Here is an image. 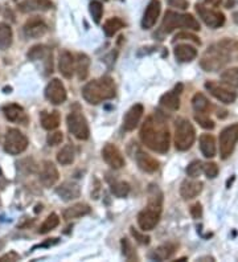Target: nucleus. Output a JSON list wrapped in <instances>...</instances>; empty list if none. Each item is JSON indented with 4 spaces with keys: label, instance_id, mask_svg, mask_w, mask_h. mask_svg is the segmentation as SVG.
<instances>
[{
    "label": "nucleus",
    "instance_id": "1",
    "mask_svg": "<svg viewBox=\"0 0 238 262\" xmlns=\"http://www.w3.org/2000/svg\"><path fill=\"white\" fill-rule=\"evenodd\" d=\"M140 139L146 147L159 154H165L169 150L171 135L168 126L160 113L147 117L140 128Z\"/></svg>",
    "mask_w": 238,
    "mask_h": 262
},
{
    "label": "nucleus",
    "instance_id": "2",
    "mask_svg": "<svg viewBox=\"0 0 238 262\" xmlns=\"http://www.w3.org/2000/svg\"><path fill=\"white\" fill-rule=\"evenodd\" d=\"M232 61H238V40L222 38L204 52L200 67L205 72H217Z\"/></svg>",
    "mask_w": 238,
    "mask_h": 262
},
{
    "label": "nucleus",
    "instance_id": "3",
    "mask_svg": "<svg viewBox=\"0 0 238 262\" xmlns=\"http://www.w3.org/2000/svg\"><path fill=\"white\" fill-rule=\"evenodd\" d=\"M163 211V192L158 186L148 189V204L138 214V225L143 232L153 230L160 221Z\"/></svg>",
    "mask_w": 238,
    "mask_h": 262
},
{
    "label": "nucleus",
    "instance_id": "4",
    "mask_svg": "<svg viewBox=\"0 0 238 262\" xmlns=\"http://www.w3.org/2000/svg\"><path fill=\"white\" fill-rule=\"evenodd\" d=\"M117 88L111 77H101L88 82L82 89V97L90 105H99L103 101L114 98Z\"/></svg>",
    "mask_w": 238,
    "mask_h": 262
},
{
    "label": "nucleus",
    "instance_id": "5",
    "mask_svg": "<svg viewBox=\"0 0 238 262\" xmlns=\"http://www.w3.org/2000/svg\"><path fill=\"white\" fill-rule=\"evenodd\" d=\"M176 28H185L188 31H200V23L190 13H179L175 11H167L163 17L162 31L171 33Z\"/></svg>",
    "mask_w": 238,
    "mask_h": 262
},
{
    "label": "nucleus",
    "instance_id": "6",
    "mask_svg": "<svg viewBox=\"0 0 238 262\" xmlns=\"http://www.w3.org/2000/svg\"><path fill=\"white\" fill-rule=\"evenodd\" d=\"M196 139V130L193 125L185 118H178L175 122V147L179 151L189 150Z\"/></svg>",
    "mask_w": 238,
    "mask_h": 262
},
{
    "label": "nucleus",
    "instance_id": "7",
    "mask_svg": "<svg viewBox=\"0 0 238 262\" xmlns=\"http://www.w3.org/2000/svg\"><path fill=\"white\" fill-rule=\"evenodd\" d=\"M68 130L73 137H76L79 141H86L90 137V128L88 125L85 115L81 112H72L69 113L67 118Z\"/></svg>",
    "mask_w": 238,
    "mask_h": 262
},
{
    "label": "nucleus",
    "instance_id": "8",
    "mask_svg": "<svg viewBox=\"0 0 238 262\" xmlns=\"http://www.w3.org/2000/svg\"><path fill=\"white\" fill-rule=\"evenodd\" d=\"M238 143V123L228 126L220 134V155L221 159L226 160L232 157Z\"/></svg>",
    "mask_w": 238,
    "mask_h": 262
},
{
    "label": "nucleus",
    "instance_id": "9",
    "mask_svg": "<svg viewBox=\"0 0 238 262\" xmlns=\"http://www.w3.org/2000/svg\"><path fill=\"white\" fill-rule=\"evenodd\" d=\"M28 147V138L17 128H10L4 138V151L10 155H19Z\"/></svg>",
    "mask_w": 238,
    "mask_h": 262
},
{
    "label": "nucleus",
    "instance_id": "10",
    "mask_svg": "<svg viewBox=\"0 0 238 262\" xmlns=\"http://www.w3.org/2000/svg\"><path fill=\"white\" fill-rule=\"evenodd\" d=\"M196 12L197 15L200 16V19L203 20L204 24L206 27H209L212 29H217L220 27H222L225 24V15L220 11L212 10V8H208L204 4H199L197 3L196 6Z\"/></svg>",
    "mask_w": 238,
    "mask_h": 262
},
{
    "label": "nucleus",
    "instance_id": "11",
    "mask_svg": "<svg viewBox=\"0 0 238 262\" xmlns=\"http://www.w3.org/2000/svg\"><path fill=\"white\" fill-rule=\"evenodd\" d=\"M205 89L212 94L216 99H219L220 102L230 105V103L235 102L237 99V93L230 88L221 85V83L216 82V81H206L205 82Z\"/></svg>",
    "mask_w": 238,
    "mask_h": 262
},
{
    "label": "nucleus",
    "instance_id": "12",
    "mask_svg": "<svg viewBox=\"0 0 238 262\" xmlns=\"http://www.w3.org/2000/svg\"><path fill=\"white\" fill-rule=\"evenodd\" d=\"M45 97L53 105H61L67 101V89L58 78H53L45 88Z\"/></svg>",
    "mask_w": 238,
    "mask_h": 262
},
{
    "label": "nucleus",
    "instance_id": "13",
    "mask_svg": "<svg viewBox=\"0 0 238 262\" xmlns=\"http://www.w3.org/2000/svg\"><path fill=\"white\" fill-rule=\"evenodd\" d=\"M29 60L32 61H38L41 60L44 61V67H45V72L47 74L52 73V69H53V60H52V51L48 48L47 45H35V47H32L31 49L27 53Z\"/></svg>",
    "mask_w": 238,
    "mask_h": 262
},
{
    "label": "nucleus",
    "instance_id": "14",
    "mask_svg": "<svg viewBox=\"0 0 238 262\" xmlns=\"http://www.w3.org/2000/svg\"><path fill=\"white\" fill-rule=\"evenodd\" d=\"M23 32L28 38H40L48 32V26L41 17L33 16L27 20L23 27Z\"/></svg>",
    "mask_w": 238,
    "mask_h": 262
},
{
    "label": "nucleus",
    "instance_id": "15",
    "mask_svg": "<svg viewBox=\"0 0 238 262\" xmlns=\"http://www.w3.org/2000/svg\"><path fill=\"white\" fill-rule=\"evenodd\" d=\"M102 158L105 160L107 166L114 169H121L124 166V159L119 148L114 144L107 143L105 147L102 148Z\"/></svg>",
    "mask_w": 238,
    "mask_h": 262
},
{
    "label": "nucleus",
    "instance_id": "16",
    "mask_svg": "<svg viewBox=\"0 0 238 262\" xmlns=\"http://www.w3.org/2000/svg\"><path fill=\"white\" fill-rule=\"evenodd\" d=\"M162 12V3L160 0H151L147 6L144 15L142 19V27L143 29H151L158 21L159 16Z\"/></svg>",
    "mask_w": 238,
    "mask_h": 262
},
{
    "label": "nucleus",
    "instance_id": "17",
    "mask_svg": "<svg viewBox=\"0 0 238 262\" xmlns=\"http://www.w3.org/2000/svg\"><path fill=\"white\" fill-rule=\"evenodd\" d=\"M53 8L52 0H23L17 4V10L23 13L47 12Z\"/></svg>",
    "mask_w": 238,
    "mask_h": 262
},
{
    "label": "nucleus",
    "instance_id": "18",
    "mask_svg": "<svg viewBox=\"0 0 238 262\" xmlns=\"http://www.w3.org/2000/svg\"><path fill=\"white\" fill-rule=\"evenodd\" d=\"M58 178H60V175H58L57 167L49 160H45L42 163L41 172H40V180H41L42 186L51 188L58 182Z\"/></svg>",
    "mask_w": 238,
    "mask_h": 262
},
{
    "label": "nucleus",
    "instance_id": "19",
    "mask_svg": "<svg viewBox=\"0 0 238 262\" xmlns=\"http://www.w3.org/2000/svg\"><path fill=\"white\" fill-rule=\"evenodd\" d=\"M204 184L199 180L185 179L180 186V195L184 200H192L203 192Z\"/></svg>",
    "mask_w": 238,
    "mask_h": 262
},
{
    "label": "nucleus",
    "instance_id": "20",
    "mask_svg": "<svg viewBox=\"0 0 238 262\" xmlns=\"http://www.w3.org/2000/svg\"><path fill=\"white\" fill-rule=\"evenodd\" d=\"M56 193L62 199L63 202H72L76 200L81 195V188L74 182H63L61 186L56 188Z\"/></svg>",
    "mask_w": 238,
    "mask_h": 262
},
{
    "label": "nucleus",
    "instance_id": "21",
    "mask_svg": "<svg viewBox=\"0 0 238 262\" xmlns=\"http://www.w3.org/2000/svg\"><path fill=\"white\" fill-rule=\"evenodd\" d=\"M143 113H144L143 105H140V103L134 105L133 107L126 113V115H124V119H123L124 130L126 131L135 130V127H137L138 123H139L140 119H142Z\"/></svg>",
    "mask_w": 238,
    "mask_h": 262
},
{
    "label": "nucleus",
    "instance_id": "22",
    "mask_svg": "<svg viewBox=\"0 0 238 262\" xmlns=\"http://www.w3.org/2000/svg\"><path fill=\"white\" fill-rule=\"evenodd\" d=\"M58 71L65 78H72L74 74V56L69 51H61L58 57Z\"/></svg>",
    "mask_w": 238,
    "mask_h": 262
},
{
    "label": "nucleus",
    "instance_id": "23",
    "mask_svg": "<svg viewBox=\"0 0 238 262\" xmlns=\"http://www.w3.org/2000/svg\"><path fill=\"white\" fill-rule=\"evenodd\" d=\"M178 248L179 244L174 243V241L165 243L163 245L155 248L153 252L149 253V258L154 259V261H164V259H168L176 253Z\"/></svg>",
    "mask_w": 238,
    "mask_h": 262
},
{
    "label": "nucleus",
    "instance_id": "24",
    "mask_svg": "<svg viewBox=\"0 0 238 262\" xmlns=\"http://www.w3.org/2000/svg\"><path fill=\"white\" fill-rule=\"evenodd\" d=\"M3 113L6 115V118L15 123H21V125H27L28 122V117H27L26 112L21 106L17 103H10L3 107Z\"/></svg>",
    "mask_w": 238,
    "mask_h": 262
},
{
    "label": "nucleus",
    "instance_id": "25",
    "mask_svg": "<svg viewBox=\"0 0 238 262\" xmlns=\"http://www.w3.org/2000/svg\"><path fill=\"white\" fill-rule=\"evenodd\" d=\"M135 159H137L138 167L142 169L143 172L154 173L159 169V162L155 159V158L151 157L149 154L143 152V151H139V152L137 154Z\"/></svg>",
    "mask_w": 238,
    "mask_h": 262
},
{
    "label": "nucleus",
    "instance_id": "26",
    "mask_svg": "<svg viewBox=\"0 0 238 262\" xmlns=\"http://www.w3.org/2000/svg\"><path fill=\"white\" fill-rule=\"evenodd\" d=\"M174 55L179 62H190L197 57V51L189 44H179L175 47Z\"/></svg>",
    "mask_w": 238,
    "mask_h": 262
},
{
    "label": "nucleus",
    "instance_id": "27",
    "mask_svg": "<svg viewBox=\"0 0 238 262\" xmlns=\"http://www.w3.org/2000/svg\"><path fill=\"white\" fill-rule=\"evenodd\" d=\"M90 58L86 53H78L74 60V72L77 73L79 81H85L89 76Z\"/></svg>",
    "mask_w": 238,
    "mask_h": 262
},
{
    "label": "nucleus",
    "instance_id": "28",
    "mask_svg": "<svg viewBox=\"0 0 238 262\" xmlns=\"http://www.w3.org/2000/svg\"><path fill=\"white\" fill-rule=\"evenodd\" d=\"M200 150L205 158H214L217 154L216 139L212 134H201L200 139Z\"/></svg>",
    "mask_w": 238,
    "mask_h": 262
},
{
    "label": "nucleus",
    "instance_id": "29",
    "mask_svg": "<svg viewBox=\"0 0 238 262\" xmlns=\"http://www.w3.org/2000/svg\"><path fill=\"white\" fill-rule=\"evenodd\" d=\"M90 212H92V208H90L89 205L85 204V203H77V204L67 208V209L62 212V216L65 220L69 221L74 220V219L82 217V216H86V214H89Z\"/></svg>",
    "mask_w": 238,
    "mask_h": 262
},
{
    "label": "nucleus",
    "instance_id": "30",
    "mask_svg": "<svg viewBox=\"0 0 238 262\" xmlns=\"http://www.w3.org/2000/svg\"><path fill=\"white\" fill-rule=\"evenodd\" d=\"M60 121L61 117L57 110H54V112L51 113L44 112L41 114V126L48 131L56 130L60 126Z\"/></svg>",
    "mask_w": 238,
    "mask_h": 262
},
{
    "label": "nucleus",
    "instance_id": "31",
    "mask_svg": "<svg viewBox=\"0 0 238 262\" xmlns=\"http://www.w3.org/2000/svg\"><path fill=\"white\" fill-rule=\"evenodd\" d=\"M76 159V150L72 144H65L57 152V162L61 166H69Z\"/></svg>",
    "mask_w": 238,
    "mask_h": 262
},
{
    "label": "nucleus",
    "instance_id": "32",
    "mask_svg": "<svg viewBox=\"0 0 238 262\" xmlns=\"http://www.w3.org/2000/svg\"><path fill=\"white\" fill-rule=\"evenodd\" d=\"M12 28L6 23H0V51H6L12 45Z\"/></svg>",
    "mask_w": 238,
    "mask_h": 262
},
{
    "label": "nucleus",
    "instance_id": "33",
    "mask_svg": "<svg viewBox=\"0 0 238 262\" xmlns=\"http://www.w3.org/2000/svg\"><path fill=\"white\" fill-rule=\"evenodd\" d=\"M160 105L165 109L172 110V112H176L180 107V98H179V94H176L172 90V92H167L165 94H163L162 98H160Z\"/></svg>",
    "mask_w": 238,
    "mask_h": 262
},
{
    "label": "nucleus",
    "instance_id": "34",
    "mask_svg": "<svg viewBox=\"0 0 238 262\" xmlns=\"http://www.w3.org/2000/svg\"><path fill=\"white\" fill-rule=\"evenodd\" d=\"M124 27L123 20L119 19V17H111V19L106 20L105 24H103V32L107 37H113L117 32H119L122 28Z\"/></svg>",
    "mask_w": 238,
    "mask_h": 262
},
{
    "label": "nucleus",
    "instance_id": "35",
    "mask_svg": "<svg viewBox=\"0 0 238 262\" xmlns=\"http://www.w3.org/2000/svg\"><path fill=\"white\" fill-rule=\"evenodd\" d=\"M110 189L113 195L119 199H123L126 196H128V193L131 191V187L128 183L123 182V180H115L114 183L110 184Z\"/></svg>",
    "mask_w": 238,
    "mask_h": 262
},
{
    "label": "nucleus",
    "instance_id": "36",
    "mask_svg": "<svg viewBox=\"0 0 238 262\" xmlns=\"http://www.w3.org/2000/svg\"><path fill=\"white\" fill-rule=\"evenodd\" d=\"M192 107L196 113H206L210 109L209 99L206 98L203 93H196L192 98Z\"/></svg>",
    "mask_w": 238,
    "mask_h": 262
},
{
    "label": "nucleus",
    "instance_id": "37",
    "mask_svg": "<svg viewBox=\"0 0 238 262\" xmlns=\"http://www.w3.org/2000/svg\"><path fill=\"white\" fill-rule=\"evenodd\" d=\"M222 82L229 88H238V68H229L221 73Z\"/></svg>",
    "mask_w": 238,
    "mask_h": 262
},
{
    "label": "nucleus",
    "instance_id": "38",
    "mask_svg": "<svg viewBox=\"0 0 238 262\" xmlns=\"http://www.w3.org/2000/svg\"><path fill=\"white\" fill-rule=\"evenodd\" d=\"M58 224H60V217H58L56 213H51L41 224V227H40V229H38V233L40 234L49 233V232L53 230L54 228H57Z\"/></svg>",
    "mask_w": 238,
    "mask_h": 262
},
{
    "label": "nucleus",
    "instance_id": "39",
    "mask_svg": "<svg viewBox=\"0 0 238 262\" xmlns=\"http://www.w3.org/2000/svg\"><path fill=\"white\" fill-rule=\"evenodd\" d=\"M121 246H122V253H123L124 258L127 261H139V257H138L137 252H135V248L133 246L131 241L128 238H122L121 240Z\"/></svg>",
    "mask_w": 238,
    "mask_h": 262
},
{
    "label": "nucleus",
    "instance_id": "40",
    "mask_svg": "<svg viewBox=\"0 0 238 262\" xmlns=\"http://www.w3.org/2000/svg\"><path fill=\"white\" fill-rule=\"evenodd\" d=\"M89 11L95 24H99L102 19V15H103V4L101 2H98V0H93L92 3L89 4Z\"/></svg>",
    "mask_w": 238,
    "mask_h": 262
},
{
    "label": "nucleus",
    "instance_id": "41",
    "mask_svg": "<svg viewBox=\"0 0 238 262\" xmlns=\"http://www.w3.org/2000/svg\"><path fill=\"white\" fill-rule=\"evenodd\" d=\"M194 121H196L201 127L205 128V130H213V128L216 127L214 121L210 119L208 115H205V113H197V114H194Z\"/></svg>",
    "mask_w": 238,
    "mask_h": 262
},
{
    "label": "nucleus",
    "instance_id": "42",
    "mask_svg": "<svg viewBox=\"0 0 238 262\" xmlns=\"http://www.w3.org/2000/svg\"><path fill=\"white\" fill-rule=\"evenodd\" d=\"M185 172H187V175L189 176L190 179H196V178H199V176L201 175V172H203V163H201L200 160H193V162H190V163L188 164L187 169H185Z\"/></svg>",
    "mask_w": 238,
    "mask_h": 262
},
{
    "label": "nucleus",
    "instance_id": "43",
    "mask_svg": "<svg viewBox=\"0 0 238 262\" xmlns=\"http://www.w3.org/2000/svg\"><path fill=\"white\" fill-rule=\"evenodd\" d=\"M203 172L205 173L206 178L209 179H214L219 175V166L214 162H208V163L203 164Z\"/></svg>",
    "mask_w": 238,
    "mask_h": 262
},
{
    "label": "nucleus",
    "instance_id": "44",
    "mask_svg": "<svg viewBox=\"0 0 238 262\" xmlns=\"http://www.w3.org/2000/svg\"><path fill=\"white\" fill-rule=\"evenodd\" d=\"M130 232H131V234H133L134 238H135V240H137L139 244H142V245H148L149 241H151V237L147 236V234L140 233L139 230H137L135 228L131 227Z\"/></svg>",
    "mask_w": 238,
    "mask_h": 262
},
{
    "label": "nucleus",
    "instance_id": "45",
    "mask_svg": "<svg viewBox=\"0 0 238 262\" xmlns=\"http://www.w3.org/2000/svg\"><path fill=\"white\" fill-rule=\"evenodd\" d=\"M62 139L63 135L61 131H53V133H51L47 137V142L49 146H57V144H60L62 142Z\"/></svg>",
    "mask_w": 238,
    "mask_h": 262
},
{
    "label": "nucleus",
    "instance_id": "46",
    "mask_svg": "<svg viewBox=\"0 0 238 262\" xmlns=\"http://www.w3.org/2000/svg\"><path fill=\"white\" fill-rule=\"evenodd\" d=\"M176 40H189V41L194 42V44L200 45L201 44V40L197 36H194L193 33H189V32H180L178 33V35L175 36V40L174 41H176Z\"/></svg>",
    "mask_w": 238,
    "mask_h": 262
},
{
    "label": "nucleus",
    "instance_id": "47",
    "mask_svg": "<svg viewBox=\"0 0 238 262\" xmlns=\"http://www.w3.org/2000/svg\"><path fill=\"white\" fill-rule=\"evenodd\" d=\"M189 212L192 217L199 220V219H201V216H203V205H201L200 203H194V204L190 207Z\"/></svg>",
    "mask_w": 238,
    "mask_h": 262
},
{
    "label": "nucleus",
    "instance_id": "48",
    "mask_svg": "<svg viewBox=\"0 0 238 262\" xmlns=\"http://www.w3.org/2000/svg\"><path fill=\"white\" fill-rule=\"evenodd\" d=\"M168 4L171 7H175V8H178V10H187L189 3H188V0H167Z\"/></svg>",
    "mask_w": 238,
    "mask_h": 262
},
{
    "label": "nucleus",
    "instance_id": "49",
    "mask_svg": "<svg viewBox=\"0 0 238 262\" xmlns=\"http://www.w3.org/2000/svg\"><path fill=\"white\" fill-rule=\"evenodd\" d=\"M19 259H20V256L16 252H13V250L0 257V262H7V261L15 262V261H19Z\"/></svg>",
    "mask_w": 238,
    "mask_h": 262
},
{
    "label": "nucleus",
    "instance_id": "50",
    "mask_svg": "<svg viewBox=\"0 0 238 262\" xmlns=\"http://www.w3.org/2000/svg\"><path fill=\"white\" fill-rule=\"evenodd\" d=\"M222 0H205V4H209L212 7H219Z\"/></svg>",
    "mask_w": 238,
    "mask_h": 262
},
{
    "label": "nucleus",
    "instance_id": "51",
    "mask_svg": "<svg viewBox=\"0 0 238 262\" xmlns=\"http://www.w3.org/2000/svg\"><path fill=\"white\" fill-rule=\"evenodd\" d=\"M183 88H184V86H183V83H178V85H176V88H175L174 92L176 94H180L181 92H183Z\"/></svg>",
    "mask_w": 238,
    "mask_h": 262
},
{
    "label": "nucleus",
    "instance_id": "52",
    "mask_svg": "<svg viewBox=\"0 0 238 262\" xmlns=\"http://www.w3.org/2000/svg\"><path fill=\"white\" fill-rule=\"evenodd\" d=\"M204 259H208V261H214L213 257H200V258H197V261H204Z\"/></svg>",
    "mask_w": 238,
    "mask_h": 262
},
{
    "label": "nucleus",
    "instance_id": "53",
    "mask_svg": "<svg viewBox=\"0 0 238 262\" xmlns=\"http://www.w3.org/2000/svg\"><path fill=\"white\" fill-rule=\"evenodd\" d=\"M119 2H123V0H119Z\"/></svg>",
    "mask_w": 238,
    "mask_h": 262
}]
</instances>
